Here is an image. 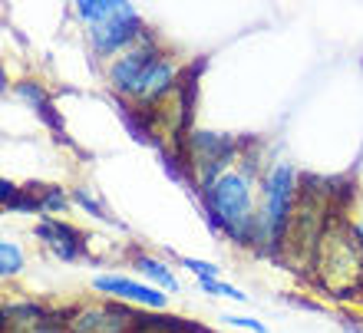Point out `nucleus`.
<instances>
[{
	"instance_id": "f257e3e1",
	"label": "nucleus",
	"mask_w": 363,
	"mask_h": 333,
	"mask_svg": "<svg viewBox=\"0 0 363 333\" xmlns=\"http://www.w3.org/2000/svg\"><path fill=\"white\" fill-rule=\"evenodd\" d=\"M208 218L235 241L255 238V191H251V171H221L208 188L201 191Z\"/></svg>"
},
{
	"instance_id": "f03ea898",
	"label": "nucleus",
	"mask_w": 363,
	"mask_h": 333,
	"mask_svg": "<svg viewBox=\"0 0 363 333\" xmlns=\"http://www.w3.org/2000/svg\"><path fill=\"white\" fill-rule=\"evenodd\" d=\"M291 211H294V169L274 165L264 179V198H261L255 235L268 241H281L287 235V225H291Z\"/></svg>"
},
{
	"instance_id": "7ed1b4c3",
	"label": "nucleus",
	"mask_w": 363,
	"mask_h": 333,
	"mask_svg": "<svg viewBox=\"0 0 363 333\" xmlns=\"http://www.w3.org/2000/svg\"><path fill=\"white\" fill-rule=\"evenodd\" d=\"M143 40V17L135 13L129 0H113L103 17L89 23V43L99 57H113Z\"/></svg>"
},
{
	"instance_id": "20e7f679",
	"label": "nucleus",
	"mask_w": 363,
	"mask_h": 333,
	"mask_svg": "<svg viewBox=\"0 0 363 333\" xmlns=\"http://www.w3.org/2000/svg\"><path fill=\"white\" fill-rule=\"evenodd\" d=\"M159 53H162V50L155 47L152 40L143 37L139 43H133V47L125 50L123 57L113 60V67H109V83H113L123 96H133V89L139 86V79H143V73L149 69V63H152Z\"/></svg>"
},
{
	"instance_id": "39448f33",
	"label": "nucleus",
	"mask_w": 363,
	"mask_h": 333,
	"mask_svg": "<svg viewBox=\"0 0 363 333\" xmlns=\"http://www.w3.org/2000/svg\"><path fill=\"white\" fill-rule=\"evenodd\" d=\"M175 83H179V67H175L169 57H159L149 63V69L143 73V79H139V86L133 89V99L139 109H152V106H159L165 99V96L175 89Z\"/></svg>"
},
{
	"instance_id": "423d86ee",
	"label": "nucleus",
	"mask_w": 363,
	"mask_h": 333,
	"mask_svg": "<svg viewBox=\"0 0 363 333\" xmlns=\"http://www.w3.org/2000/svg\"><path fill=\"white\" fill-rule=\"evenodd\" d=\"M93 287L99 294H109V297H123V300H133V304H145L159 310L165 307V294L162 290H152V287H145L143 281H129V277H113V274H103L96 277Z\"/></svg>"
},
{
	"instance_id": "0eeeda50",
	"label": "nucleus",
	"mask_w": 363,
	"mask_h": 333,
	"mask_svg": "<svg viewBox=\"0 0 363 333\" xmlns=\"http://www.w3.org/2000/svg\"><path fill=\"white\" fill-rule=\"evenodd\" d=\"M133 314H125L119 307L106 310H83L73 324V333H123V324H129Z\"/></svg>"
},
{
	"instance_id": "6e6552de",
	"label": "nucleus",
	"mask_w": 363,
	"mask_h": 333,
	"mask_svg": "<svg viewBox=\"0 0 363 333\" xmlns=\"http://www.w3.org/2000/svg\"><path fill=\"white\" fill-rule=\"evenodd\" d=\"M37 235L47 241L50 248H53V254L63 257V261H73V257L83 251V238H79L73 228H67V225H57V221H43L37 228Z\"/></svg>"
},
{
	"instance_id": "1a4fd4ad",
	"label": "nucleus",
	"mask_w": 363,
	"mask_h": 333,
	"mask_svg": "<svg viewBox=\"0 0 363 333\" xmlns=\"http://www.w3.org/2000/svg\"><path fill=\"white\" fill-rule=\"evenodd\" d=\"M135 267H139L145 277H152V281H159L162 287H169V290H175V287H179V284H175V277L169 274V267L159 264V261H152V257H145V254L135 257Z\"/></svg>"
},
{
	"instance_id": "9d476101",
	"label": "nucleus",
	"mask_w": 363,
	"mask_h": 333,
	"mask_svg": "<svg viewBox=\"0 0 363 333\" xmlns=\"http://www.w3.org/2000/svg\"><path fill=\"white\" fill-rule=\"evenodd\" d=\"M20 267H23V254H20V248L17 244H10V241H4V244H0V274L13 277V274H20Z\"/></svg>"
},
{
	"instance_id": "9b49d317",
	"label": "nucleus",
	"mask_w": 363,
	"mask_h": 333,
	"mask_svg": "<svg viewBox=\"0 0 363 333\" xmlns=\"http://www.w3.org/2000/svg\"><path fill=\"white\" fill-rule=\"evenodd\" d=\"M73 4H77L79 20H86V23H96V20H99L106 10H109V4H113V0H73Z\"/></svg>"
},
{
	"instance_id": "f8f14e48",
	"label": "nucleus",
	"mask_w": 363,
	"mask_h": 333,
	"mask_svg": "<svg viewBox=\"0 0 363 333\" xmlns=\"http://www.w3.org/2000/svg\"><path fill=\"white\" fill-rule=\"evenodd\" d=\"M199 284L208 290V294H218V297H231V300H245V294L241 290H235L231 284H221V281H215V274H199Z\"/></svg>"
},
{
	"instance_id": "ddd939ff",
	"label": "nucleus",
	"mask_w": 363,
	"mask_h": 333,
	"mask_svg": "<svg viewBox=\"0 0 363 333\" xmlns=\"http://www.w3.org/2000/svg\"><path fill=\"white\" fill-rule=\"evenodd\" d=\"M43 208H47V211H63V208H67V195H63L60 188H50L47 198H43Z\"/></svg>"
},
{
	"instance_id": "4468645a",
	"label": "nucleus",
	"mask_w": 363,
	"mask_h": 333,
	"mask_svg": "<svg viewBox=\"0 0 363 333\" xmlns=\"http://www.w3.org/2000/svg\"><path fill=\"white\" fill-rule=\"evenodd\" d=\"M231 327H241V330H251V333H268V327L261 320H251V317H228Z\"/></svg>"
},
{
	"instance_id": "2eb2a0df",
	"label": "nucleus",
	"mask_w": 363,
	"mask_h": 333,
	"mask_svg": "<svg viewBox=\"0 0 363 333\" xmlns=\"http://www.w3.org/2000/svg\"><path fill=\"white\" fill-rule=\"evenodd\" d=\"M182 264L189 267V271H195V274H215V277H218V267H215V264H205V261H191V257H182Z\"/></svg>"
},
{
	"instance_id": "dca6fc26",
	"label": "nucleus",
	"mask_w": 363,
	"mask_h": 333,
	"mask_svg": "<svg viewBox=\"0 0 363 333\" xmlns=\"http://www.w3.org/2000/svg\"><path fill=\"white\" fill-rule=\"evenodd\" d=\"M77 198H79V205H83V208H86V211H93L96 218H106V211H103V208H99V205H96V201H93V198H89L86 191H77Z\"/></svg>"
},
{
	"instance_id": "f3484780",
	"label": "nucleus",
	"mask_w": 363,
	"mask_h": 333,
	"mask_svg": "<svg viewBox=\"0 0 363 333\" xmlns=\"http://www.w3.org/2000/svg\"><path fill=\"white\" fill-rule=\"evenodd\" d=\"M0 195H4V208H7L10 201L17 198V188H13V185H10V181L4 179V181H0Z\"/></svg>"
}]
</instances>
